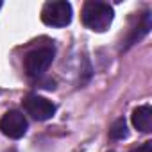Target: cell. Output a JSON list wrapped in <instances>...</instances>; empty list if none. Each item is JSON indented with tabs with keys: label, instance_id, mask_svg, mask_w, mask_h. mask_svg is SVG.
<instances>
[{
	"label": "cell",
	"instance_id": "1",
	"mask_svg": "<svg viewBox=\"0 0 152 152\" xmlns=\"http://www.w3.org/2000/svg\"><path fill=\"white\" fill-rule=\"evenodd\" d=\"M113 7L109 4H104V2H97V0H90V2L84 4L83 7V23L91 29V31H97V32H102L106 31L111 22H113Z\"/></svg>",
	"mask_w": 152,
	"mask_h": 152
},
{
	"label": "cell",
	"instance_id": "2",
	"mask_svg": "<svg viewBox=\"0 0 152 152\" xmlns=\"http://www.w3.org/2000/svg\"><path fill=\"white\" fill-rule=\"evenodd\" d=\"M54 47H39L31 50L23 59V68L29 77H41L54 61Z\"/></svg>",
	"mask_w": 152,
	"mask_h": 152
},
{
	"label": "cell",
	"instance_id": "3",
	"mask_svg": "<svg viewBox=\"0 0 152 152\" xmlns=\"http://www.w3.org/2000/svg\"><path fill=\"white\" fill-rule=\"evenodd\" d=\"M72 6L64 0L47 2L41 9V20L48 27H66L72 22Z\"/></svg>",
	"mask_w": 152,
	"mask_h": 152
},
{
	"label": "cell",
	"instance_id": "4",
	"mask_svg": "<svg viewBox=\"0 0 152 152\" xmlns=\"http://www.w3.org/2000/svg\"><path fill=\"white\" fill-rule=\"evenodd\" d=\"M23 109L27 115H31L38 122L50 120L56 115V104L41 95H36V93H29L23 99Z\"/></svg>",
	"mask_w": 152,
	"mask_h": 152
},
{
	"label": "cell",
	"instance_id": "5",
	"mask_svg": "<svg viewBox=\"0 0 152 152\" xmlns=\"http://www.w3.org/2000/svg\"><path fill=\"white\" fill-rule=\"evenodd\" d=\"M27 127H29V122H27L25 115L16 111V109L7 111L0 118V131H2V134H6L11 140L23 138L25 132H27Z\"/></svg>",
	"mask_w": 152,
	"mask_h": 152
},
{
	"label": "cell",
	"instance_id": "6",
	"mask_svg": "<svg viewBox=\"0 0 152 152\" xmlns=\"http://www.w3.org/2000/svg\"><path fill=\"white\" fill-rule=\"evenodd\" d=\"M131 120H132V125L141 131V132H150L152 129V107L150 106H140L132 111L131 115Z\"/></svg>",
	"mask_w": 152,
	"mask_h": 152
},
{
	"label": "cell",
	"instance_id": "7",
	"mask_svg": "<svg viewBox=\"0 0 152 152\" xmlns=\"http://www.w3.org/2000/svg\"><path fill=\"white\" fill-rule=\"evenodd\" d=\"M150 13L147 11V13H143L141 15V18H140V22H138V25H136V29L132 31V34H131V38H129V43L127 45H132V43H136L138 39H141L145 34H148V31H150Z\"/></svg>",
	"mask_w": 152,
	"mask_h": 152
},
{
	"label": "cell",
	"instance_id": "8",
	"mask_svg": "<svg viewBox=\"0 0 152 152\" xmlns=\"http://www.w3.org/2000/svg\"><path fill=\"white\" fill-rule=\"evenodd\" d=\"M127 134H129V131H127V124H125L124 118L116 120V122L111 125V129H109V136H111L113 140H122V138H125Z\"/></svg>",
	"mask_w": 152,
	"mask_h": 152
},
{
	"label": "cell",
	"instance_id": "9",
	"mask_svg": "<svg viewBox=\"0 0 152 152\" xmlns=\"http://www.w3.org/2000/svg\"><path fill=\"white\" fill-rule=\"evenodd\" d=\"M131 152H152V141H145L143 145H140L138 148H134Z\"/></svg>",
	"mask_w": 152,
	"mask_h": 152
},
{
	"label": "cell",
	"instance_id": "10",
	"mask_svg": "<svg viewBox=\"0 0 152 152\" xmlns=\"http://www.w3.org/2000/svg\"><path fill=\"white\" fill-rule=\"evenodd\" d=\"M0 9H2V2H0Z\"/></svg>",
	"mask_w": 152,
	"mask_h": 152
}]
</instances>
